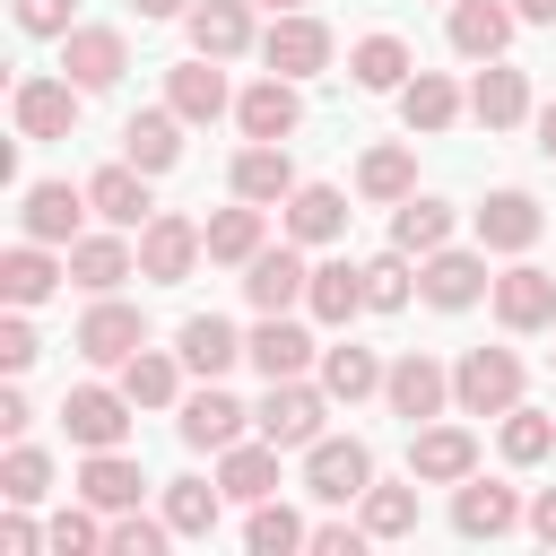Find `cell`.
<instances>
[{"instance_id": "cell-1", "label": "cell", "mask_w": 556, "mask_h": 556, "mask_svg": "<svg viewBox=\"0 0 556 556\" xmlns=\"http://www.w3.org/2000/svg\"><path fill=\"white\" fill-rule=\"evenodd\" d=\"M452 400H460V417H504L521 400V356L513 348H469L452 365Z\"/></svg>"}, {"instance_id": "cell-2", "label": "cell", "mask_w": 556, "mask_h": 556, "mask_svg": "<svg viewBox=\"0 0 556 556\" xmlns=\"http://www.w3.org/2000/svg\"><path fill=\"white\" fill-rule=\"evenodd\" d=\"M321 417H330V391H313L304 374L269 382V400L252 408V426H261L278 452H304V443H321Z\"/></svg>"}, {"instance_id": "cell-3", "label": "cell", "mask_w": 556, "mask_h": 556, "mask_svg": "<svg viewBox=\"0 0 556 556\" xmlns=\"http://www.w3.org/2000/svg\"><path fill=\"white\" fill-rule=\"evenodd\" d=\"M200 252H208V226H191V217H174V208H156V217L139 226V278H148V287H182Z\"/></svg>"}, {"instance_id": "cell-4", "label": "cell", "mask_w": 556, "mask_h": 556, "mask_svg": "<svg viewBox=\"0 0 556 556\" xmlns=\"http://www.w3.org/2000/svg\"><path fill=\"white\" fill-rule=\"evenodd\" d=\"M374 486V452L356 443V434H321V443H304V495H321V504H356Z\"/></svg>"}, {"instance_id": "cell-5", "label": "cell", "mask_w": 556, "mask_h": 556, "mask_svg": "<svg viewBox=\"0 0 556 556\" xmlns=\"http://www.w3.org/2000/svg\"><path fill=\"white\" fill-rule=\"evenodd\" d=\"M70 348H78L87 365H130V356L148 348V313H139V304H122V295H96Z\"/></svg>"}, {"instance_id": "cell-6", "label": "cell", "mask_w": 556, "mask_h": 556, "mask_svg": "<svg viewBox=\"0 0 556 556\" xmlns=\"http://www.w3.org/2000/svg\"><path fill=\"white\" fill-rule=\"evenodd\" d=\"M261 61H269L278 78H321V70H330V26L304 17V9H278V26L261 35Z\"/></svg>"}, {"instance_id": "cell-7", "label": "cell", "mask_w": 556, "mask_h": 556, "mask_svg": "<svg viewBox=\"0 0 556 556\" xmlns=\"http://www.w3.org/2000/svg\"><path fill=\"white\" fill-rule=\"evenodd\" d=\"M130 391H104V382H78L70 400H61V426H70V443H87V452H113L122 434H130Z\"/></svg>"}, {"instance_id": "cell-8", "label": "cell", "mask_w": 556, "mask_h": 556, "mask_svg": "<svg viewBox=\"0 0 556 556\" xmlns=\"http://www.w3.org/2000/svg\"><path fill=\"white\" fill-rule=\"evenodd\" d=\"M122 70H130L122 26H70V35H61V78H70V87H87V96H96V87H113Z\"/></svg>"}, {"instance_id": "cell-9", "label": "cell", "mask_w": 556, "mask_h": 556, "mask_svg": "<svg viewBox=\"0 0 556 556\" xmlns=\"http://www.w3.org/2000/svg\"><path fill=\"white\" fill-rule=\"evenodd\" d=\"M78 96L87 87H70V78H17V96H9L17 139H70L78 130Z\"/></svg>"}, {"instance_id": "cell-10", "label": "cell", "mask_w": 556, "mask_h": 556, "mask_svg": "<svg viewBox=\"0 0 556 556\" xmlns=\"http://www.w3.org/2000/svg\"><path fill=\"white\" fill-rule=\"evenodd\" d=\"M486 287H495V278H486L478 252H426V261H417V295H426L434 313H469Z\"/></svg>"}, {"instance_id": "cell-11", "label": "cell", "mask_w": 556, "mask_h": 556, "mask_svg": "<svg viewBox=\"0 0 556 556\" xmlns=\"http://www.w3.org/2000/svg\"><path fill=\"white\" fill-rule=\"evenodd\" d=\"M382 400H391V417H408V426H426V417H443V400H452V374L434 365V356H400L391 374H382Z\"/></svg>"}, {"instance_id": "cell-12", "label": "cell", "mask_w": 556, "mask_h": 556, "mask_svg": "<svg viewBox=\"0 0 556 556\" xmlns=\"http://www.w3.org/2000/svg\"><path fill=\"white\" fill-rule=\"evenodd\" d=\"M530 513H521V495L513 486H495V478H460V495H452V530L460 539H504V530H521Z\"/></svg>"}, {"instance_id": "cell-13", "label": "cell", "mask_w": 556, "mask_h": 556, "mask_svg": "<svg viewBox=\"0 0 556 556\" xmlns=\"http://www.w3.org/2000/svg\"><path fill=\"white\" fill-rule=\"evenodd\" d=\"M243 417H252V408H243L235 391H217V382H208V391H191V400H182L174 434H182L191 452H226V443H243Z\"/></svg>"}, {"instance_id": "cell-14", "label": "cell", "mask_w": 556, "mask_h": 556, "mask_svg": "<svg viewBox=\"0 0 556 556\" xmlns=\"http://www.w3.org/2000/svg\"><path fill=\"white\" fill-rule=\"evenodd\" d=\"M478 469V434L469 426H417V443H408V478H426V486H460Z\"/></svg>"}, {"instance_id": "cell-15", "label": "cell", "mask_w": 556, "mask_h": 556, "mask_svg": "<svg viewBox=\"0 0 556 556\" xmlns=\"http://www.w3.org/2000/svg\"><path fill=\"white\" fill-rule=\"evenodd\" d=\"M235 122H243V139H295V122H304V96H295V78H261V87H243L235 96Z\"/></svg>"}, {"instance_id": "cell-16", "label": "cell", "mask_w": 556, "mask_h": 556, "mask_svg": "<svg viewBox=\"0 0 556 556\" xmlns=\"http://www.w3.org/2000/svg\"><path fill=\"white\" fill-rule=\"evenodd\" d=\"M96 200L87 191H70V182H26V200H17V226L35 235V243H78V217H87Z\"/></svg>"}, {"instance_id": "cell-17", "label": "cell", "mask_w": 556, "mask_h": 556, "mask_svg": "<svg viewBox=\"0 0 556 556\" xmlns=\"http://www.w3.org/2000/svg\"><path fill=\"white\" fill-rule=\"evenodd\" d=\"M495 321H504V330H547V321H556V278L530 269V261H513V269L495 278Z\"/></svg>"}, {"instance_id": "cell-18", "label": "cell", "mask_w": 556, "mask_h": 556, "mask_svg": "<svg viewBox=\"0 0 556 556\" xmlns=\"http://www.w3.org/2000/svg\"><path fill=\"white\" fill-rule=\"evenodd\" d=\"M87 200H96V217H104V226H122V235L156 217V200H148V174H139L130 156H122V165H104V174H87Z\"/></svg>"}, {"instance_id": "cell-19", "label": "cell", "mask_w": 556, "mask_h": 556, "mask_svg": "<svg viewBox=\"0 0 556 556\" xmlns=\"http://www.w3.org/2000/svg\"><path fill=\"white\" fill-rule=\"evenodd\" d=\"M539 226H547V217H539L530 191H486V200H478V243H486V252H530Z\"/></svg>"}, {"instance_id": "cell-20", "label": "cell", "mask_w": 556, "mask_h": 556, "mask_svg": "<svg viewBox=\"0 0 556 556\" xmlns=\"http://www.w3.org/2000/svg\"><path fill=\"white\" fill-rule=\"evenodd\" d=\"M304 287H313L304 252H252V261H243V295H252V313H287V304H304Z\"/></svg>"}, {"instance_id": "cell-21", "label": "cell", "mask_w": 556, "mask_h": 556, "mask_svg": "<svg viewBox=\"0 0 556 556\" xmlns=\"http://www.w3.org/2000/svg\"><path fill=\"white\" fill-rule=\"evenodd\" d=\"M513 17H521V9H504V0H452V52H460V61H504Z\"/></svg>"}, {"instance_id": "cell-22", "label": "cell", "mask_w": 556, "mask_h": 556, "mask_svg": "<svg viewBox=\"0 0 556 556\" xmlns=\"http://www.w3.org/2000/svg\"><path fill=\"white\" fill-rule=\"evenodd\" d=\"M295 191V165H287V139H252L235 156V200H261V208H287Z\"/></svg>"}, {"instance_id": "cell-23", "label": "cell", "mask_w": 556, "mask_h": 556, "mask_svg": "<svg viewBox=\"0 0 556 556\" xmlns=\"http://www.w3.org/2000/svg\"><path fill=\"white\" fill-rule=\"evenodd\" d=\"M191 52H208V61H235L243 43H252V0H191Z\"/></svg>"}, {"instance_id": "cell-24", "label": "cell", "mask_w": 556, "mask_h": 556, "mask_svg": "<svg viewBox=\"0 0 556 556\" xmlns=\"http://www.w3.org/2000/svg\"><path fill=\"white\" fill-rule=\"evenodd\" d=\"M165 104L182 113V122H217L235 96H226V70L200 52V61H182V70H165Z\"/></svg>"}, {"instance_id": "cell-25", "label": "cell", "mask_w": 556, "mask_h": 556, "mask_svg": "<svg viewBox=\"0 0 556 556\" xmlns=\"http://www.w3.org/2000/svg\"><path fill=\"white\" fill-rule=\"evenodd\" d=\"M122 156H130L139 174L182 165V113H174V104H165V113H130V122H122Z\"/></svg>"}, {"instance_id": "cell-26", "label": "cell", "mask_w": 556, "mask_h": 556, "mask_svg": "<svg viewBox=\"0 0 556 556\" xmlns=\"http://www.w3.org/2000/svg\"><path fill=\"white\" fill-rule=\"evenodd\" d=\"M287 235H295V243H339V235H348V191L295 182V191H287Z\"/></svg>"}, {"instance_id": "cell-27", "label": "cell", "mask_w": 556, "mask_h": 556, "mask_svg": "<svg viewBox=\"0 0 556 556\" xmlns=\"http://www.w3.org/2000/svg\"><path fill=\"white\" fill-rule=\"evenodd\" d=\"M130 269H139V252L122 243V226H113V235H78V243H70V278H78L87 295H113Z\"/></svg>"}, {"instance_id": "cell-28", "label": "cell", "mask_w": 556, "mask_h": 556, "mask_svg": "<svg viewBox=\"0 0 556 556\" xmlns=\"http://www.w3.org/2000/svg\"><path fill=\"white\" fill-rule=\"evenodd\" d=\"M217 486H226L235 504L278 495V443H269V434H261V443H226V452H217Z\"/></svg>"}, {"instance_id": "cell-29", "label": "cell", "mask_w": 556, "mask_h": 556, "mask_svg": "<svg viewBox=\"0 0 556 556\" xmlns=\"http://www.w3.org/2000/svg\"><path fill=\"white\" fill-rule=\"evenodd\" d=\"M139 486H148V478H139V460H130L122 443H113V452H87V469H78V495H87L96 513H130Z\"/></svg>"}, {"instance_id": "cell-30", "label": "cell", "mask_w": 556, "mask_h": 556, "mask_svg": "<svg viewBox=\"0 0 556 556\" xmlns=\"http://www.w3.org/2000/svg\"><path fill=\"white\" fill-rule=\"evenodd\" d=\"M61 278H70V261H52V252H43L35 235H26V243H17L9 261H0V295H9L17 313H26V304H43V295H52Z\"/></svg>"}, {"instance_id": "cell-31", "label": "cell", "mask_w": 556, "mask_h": 556, "mask_svg": "<svg viewBox=\"0 0 556 556\" xmlns=\"http://www.w3.org/2000/svg\"><path fill=\"white\" fill-rule=\"evenodd\" d=\"M243 356H252L269 382H287V374H304V365H313V339H304L287 313H261V330L243 339Z\"/></svg>"}, {"instance_id": "cell-32", "label": "cell", "mask_w": 556, "mask_h": 556, "mask_svg": "<svg viewBox=\"0 0 556 556\" xmlns=\"http://www.w3.org/2000/svg\"><path fill=\"white\" fill-rule=\"evenodd\" d=\"M469 113H478L486 130H513V122L530 113V78H521V70H504V61H486V70H478V87H469Z\"/></svg>"}, {"instance_id": "cell-33", "label": "cell", "mask_w": 556, "mask_h": 556, "mask_svg": "<svg viewBox=\"0 0 556 556\" xmlns=\"http://www.w3.org/2000/svg\"><path fill=\"white\" fill-rule=\"evenodd\" d=\"M304 304H313V321H356L365 313V261H321Z\"/></svg>"}, {"instance_id": "cell-34", "label": "cell", "mask_w": 556, "mask_h": 556, "mask_svg": "<svg viewBox=\"0 0 556 556\" xmlns=\"http://www.w3.org/2000/svg\"><path fill=\"white\" fill-rule=\"evenodd\" d=\"M174 348H182V365H191V374H208V382H217V374H226V365L243 356L235 321H217V313H191V321L174 330Z\"/></svg>"}, {"instance_id": "cell-35", "label": "cell", "mask_w": 556, "mask_h": 556, "mask_svg": "<svg viewBox=\"0 0 556 556\" xmlns=\"http://www.w3.org/2000/svg\"><path fill=\"white\" fill-rule=\"evenodd\" d=\"M348 78H356L365 96H400V87H408V43H400V35H365V43L348 52Z\"/></svg>"}, {"instance_id": "cell-36", "label": "cell", "mask_w": 556, "mask_h": 556, "mask_svg": "<svg viewBox=\"0 0 556 556\" xmlns=\"http://www.w3.org/2000/svg\"><path fill=\"white\" fill-rule=\"evenodd\" d=\"M400 122H408V130H452V122H460V87H452L443 70H417V78L400 87Z\"/></svg>"}, {"instance_id": "cell-37", "label": "cell", "mask_w": 556, "mask_h": 556, "mask_svg": "<svg viewBox=\"0 0 556 556\" xmlns=\"http://www.w3.org/2000/svg\"><path fill=\"white\" fill-rule=\"evenodd\" d=\"M217 504H226V486H208V478H165V521H174V539H208V530H217Z\"/></svg>"}, {"instance_id": "cell-38", "label": "cell", "mask_w": 556, "mask_h": 556, "mask_svg": "<svg viewBox=\"0 0 556 556\" xmlns=\"http://www.w3.org/2000/svg\"><path fill=\"white\" fill-rule=\"evenodd\" d=\"M443 235H452V208H443V200H426V191H408V200H400V217H391V243L426 261V252H443Z\"/></svg>"}, {"instance_id": "cell-39", "label": "cell", "mask_w": 556, "mask_h": 556, "mask_svg": "<svg viewBox=\"0 0 556 556\" xmlns=\"http://www.w3.org/2000/svg\"><path fill=\"white\" fill-rule=\"evenodd\" d=\"M252 252H261V200H235V208H217V217H208V261L243 269Z\"/></svg>"}, {"instance_id": "cell-40", "label": "cell", "mask_w": 556, "mask_h": 556, "mask_svg": "<svg viewBox=\"0 0 556 556\" xmlns=\"http://www.w3.org/2000/svg\"><path fill=\"white\" fill-rule=\"evenodd\" d=\"M321 391L330 400H365V391H382V365H374V348H321Z\"/></svg>"}, {"instance_id": "cell-41", "label": "cell", "mask_w": 556, "mask_h": 556, "mask_svg": "<svg viewBox=\"0 0 556 556\" xmlns=\"http://www.w3.org/2000/svg\"><path fill=\"white\" fill-rule=\"evenodd\" d=\"M182 356V348H174ZM165 348H139L130 365H122V391L139 400V408H174V382H182V365H174Z\"/></svg>"}, {"instance_id": "cell-42", "label": "cell", "mask_w": 556, "mask_h": 556, "mask_svg": "<svg viewBox=\"0 0 556 556\" xmlns=\"http://www.w3.org/2000/svg\"><path fill=\"white\" fill-rule=\"evenodd\" d=\"M356 191H365V200H391V208H400V200L417 191V156H408V148H374V156L356 165Z\"/></svg>"}, {"instance_id": "cell-43", "label": "cell", "mask_w": 556, "mask_h": 556, "mask_svg": "<svg viewBox=\"0 0 556 556\" xmlns=\"http://www.w3.org/2000/svg\"><path fill=\"white\" fill-rule=\"evenodd\" d=\"M356 504H365V539H408L417 530V486H382L374 478Z\"/></svg>"}, {"instance_id": "cell-44", "label": "cell", "mask_w": 556, "mask_h": 556, "mask_svg": "<svg viewBox=\"0 0 556 556\" xmlns=\"http://www.w3.org/2000/svg\"><path fill=\"white\" fill-rule=\"evenodd\" d=\"M304 539H313V530H304L278 495H261V504H252V521H243V547H252V556H287V547H304Z\"/></svg>"}, {"instance_id": "cell-45", "label": "cell", "mask_w": 556, "mask_h": 556, "mask_svg": "<svg viewBox=\"0 0 556 556\" xmlns=\"http://www.w3.org/2000/svg\"><path fill=\"white\" fill-rule=\"evenodd\" d=\"M547 452H556V417L513 400V408H504V460H513V469H530V460H547Z\"/></svg>"}, {"instance_id": "cell-46", "label": "cell", "mask_w": 556, "mask_h": 556, "mask_svg": "<svg viewBox=\"0 0 556 556\" xmlns=\"http://www.w3.org/2000/svg\"><path fill=\"white\" fill-rule=\"evenodd\" d=\"M408 295H417V278H408V252H400V243H391L382 261H365V313H400Z\"/></svg>"}, {"instance_id": "cell-47", "label": "cell", "mask_w": 556, "mask_h": 556, "mask_svg": "<svg viewBox=\"0 0 556 556\" xmlns=\"http://www.w3.org/2000/svg\"><path fill=\"white\" fill-rule=\"evenodd\" d=\"M0 495H9V504H43V495H52V460H43L35 443H17V452L0 460Z\"/></svg>"}, {"instance_id": "cell-48", "label": "cell", "mask_w": 556, "mask_h": 556, "mask_svg": "<svg viewBox=\"0 0 556 556\" xmlns=\"http://www.w3.org/2000/svg\"><path fill=\"white\" fill-rule=\"evenodd\" d=\"M165 539H174V521H148L139 504H130V513H113V530H104V547H113V556H165Z\"/></svg>"}, {"instance_id": "cell-49", "label": "cell", "mask_w": 556, "mask_h": 556, "mask_svg": "<svg viewBox=\"0 0 556 556\" xmlns=\"http://www.w3.org/2000/svg\"><path fill=\"white\" fill-rule=\"evenodd\" d=\"M43 547H52V556H87V547H104V530H96V513H52Z\"/></svg>"}, {"instance_id": "cell-50", "label": "cell", "mask_w": 556, "mask_h": 556, "mask_svg": "<svg viewBox=\"0 0 556 556\" xmlns=\"http://www.w3.org/2000/svg\"><path fill=\"white\" fill-rule=\"evenodd\" d=\"M70 9L78 0H17V26L26 35H70Z\"/></svg>"}, {"instance_id": "cell-51", "label": "cell", "mask_w": 556, "mask_h": 556, "mask_svg": "<svg viewBox=\"0 0 556 556\" xmlns=\"http://www.w3.org/2000/svg\"><path fill=\"white\" fill-rule=\"evenodd\" d=\"M35 356H43V348H35V330H26L17 313H9V321H0V365H9V374H26Z\"/></svg>"}, {"instance_id": "cell-52", "label": "cell", "mask_w": 556, "mask_h": 556, "mask_svg": "<svg viewBox=\"0 0 556 556\" xmlns=\"http://www.w3.org/2000/svg\"><path fill=\"white\" fill-rule=\"evenodd\" d=\"M304 547H313V556H356V547H365V521H356V530H348V521H321Z\"/></svg>"}, {"instance_id": "cell-53", "label": "cell", "mask_w": 556, "mask_h": 556, "mask_svg": "<svg viewBox=\"0 0 556 556\" xmlns=\"http://www.w3.org/2000/svg\"><path fill=\"white\" fill-rule=\"evenodd\" d=\"M35 539H43V530H35V521H26V504H9V521H0V547H9V556H26V547H35Z\"/></svg>"}, {"instance_id": "cell-54", "label": "cell", "mask_w": 556, "mask_h": 556, "mask_svg": "<svg viewBox=\"0 0 556 556\" xmlns=\"http://www.w3.org/2000/svg\"><path fill=\"white\" fill-rule=\"evenodd\" d=\"M530 530H539V539H547V547H556V486H547V495H539V504H530Z\"/></svg>"}, {"instance_id": "cell-55", "label": "cell", "mask_w": 556, "mask_h": 556, "mask_svg": "<svg viewBox=\"0 0 556 556\" xmlns=\"http://www.w3.org/2000/svg\"><path fill=\"white\" fill-rule=\"evenodd\" d=\"M139 17H191V0H130Z\"/></svg>"}, {"instance_id": "cell-56", "label": "cell", "mask_w": 556, "mask_h": 556, "mask_svg": "<svg viewBox=\"0 0 556 556\" xmlns=\"http://www.w3.org/2000/svg\"><path fill=\"white\" fill-rule=\"evenodd\" d=\"M539 156L556 165V104H539Z\"/></svg>"}, {"instance_id": "cell-57", "label": "cell", "mask_w": 556, "mask_h": 556, "mask_svg": "<svg viewBox=\"0 0 556 556\" xmlns=\"http://www.w3.org/2000/svg\"><path fill=\"white\" fill-rule=\"evenodd\" d=\"M513 9H521L530 26H556V0H513Z\"/></svg>"}, {"instance_id": "cell-58", "label": "cell", "mask_w": 556, "mask_h": 556, "mask_svg": "<svg viewBox=\"0 0 556 556\" xmlns=\"http://www.w3.org/2000/svg\"><path fill=\"white\" fill-rule=\"evenodd\" d=\"M261 9H304V0H261Z\"/></svg>"}]
</instances>
